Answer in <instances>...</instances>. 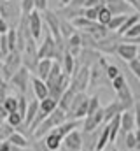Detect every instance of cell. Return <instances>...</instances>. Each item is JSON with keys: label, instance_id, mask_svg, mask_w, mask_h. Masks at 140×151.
Wrapping results in <instances>:
<instances>
[{"label": "cell", "instance_id": "6da1fadb", "mask_svg": "<svg viewBox=\"0 0 140 151\" xmlns=\"http://www.w3.org/2000/svg\"><path fill=\"white\" fill-rule=\"evenodd\" d=\"M69 119V114H67V111H63V109H56L54 113H51L42 123H40V127L37 128L34 132V139H40V137H46L51 130H54V128H58L60 125H63L65 121Z\"/></svg>", "mask_w": 140, "mask_h": 151}, {"label": "cell", "instance_id": "7a4b0ae2", "mask_svg": "<svg viewBox=\"0 0 140 151\" xmlns=\"http://www.w3.org/2000/svg\"><path fill=\"white\" fill-rule=\"evenodd\" d=\"M0 16L11 25V28H18L23 11H21V2L16 0H0Z\"/></svg>", "mask_w": 140, "mask_h": 151}, {"label": "cell", "instance_id": "3957f363", "mask_svg": "<svg viewBox=\"0 0 140 151\" xmlns=\"http://www.w3.org/2000/svg\"><path fill=\"white\" fill-rule=\"evenodd\" d=\"M2 62H4V65H2V74L0 76L9 83L12 79V76L23 67V56H21L19 51H11Z\"/></svg>", "mask_w": 140, "mask_h": 151}, {"label": "cell", "instance_id": "277c9868", "mask_svg": "<svg viewBox=\"0 0 140 151\" xmlns=\"http://www.w3.org/2000/svg\"><path fill=\"white\" fill-rule=\"evenodd\" d=\"M91 86V69L89 67H77L75 74L72 76L70 88L75 93H86V90Z\"/></svg>", "mask_w": 140, "mask_h": 151}, {"label": "cell", "instance_id": "5b68a950", "mask_svg": "<svg viewBox=\"0 0 140 151\" xmlns=\"http://www.w3.org/2000/svg\"><path fill=\"white\" fill-rule=\"evenodd\" d=\"M21 56H23V67H26L32 74H35L40 58H39V46H37V40L34 37L26 42V47L21 53Z\"/></svg>", "mask_w": 140, "mask_h": 151}, {"label": "cell", "instance_id": "8992f818", "mask_svg": "<svg viewBox=\"0 0 140 151\" xmlns=\"http://www.w3.org/2000/svg\"><path fill=\"white\" fill-rule=\"evenodd\" d=\"M88 106H89V97L86 93H77L72 100V106L69 109V119H84L88 116Z\"/></svg>", "mask_w": 140, "mask_h": 151}, {"label": "cell", "instance_id": "52a82bcc", "mask_svg": "<svg viewBox=\"0 0 140 151\" xmlns=\"http://www.w3.org/2000/svg\"><path fill=\"white\" fill-rule=\"evenodd\" d=\"M9 84L12 88H16L21 95H26L28 91V84H32V72L26 67H21L16 74L12 76V79L9 81Z\"/></svg>", "mask_w": 140, "mask_h": 151}, {"label": "cell", "instance_id": "ba28073f", "mask_svg": "<svg viewBox=\"0 0 140 151\" xmlns=\"http://www.w3.org/2000/svg\"><path fill=\"white\" fill-rule=\"evenodd\" d=\"M42 16H44V25L49 30V34L56 39V40H63L61 39V34H60V16H58V12L47 9Z\"/></svg>", "mask_w": 140, "mask_h": 151}, {"label": "cell", "instance_id": "9c48e42d", "mask_svg": "<svg viewBox=\"0 0 140 151\" xmlns=\"http://www.w3.org/2000/svg\"><path fill=\"white\" fill-rule=\"evenodd\" d=\"M105 125V113L104 107L100 111H96L95 114H89L82 119V132H95L100 130V127Z\"/></svg>", "mask_w": 140, "mask_h": 151}, {"label": "cell", "instance_id": "30bf717a", "mask_svg": "<svg viewBox=\"0 0 140 151\" xmlns=\"http://www.w3.org/2000/svg\"><path fill=\"white\" fill-rule=\"evenodd\" d=\"M105 5L112 12V16H128L130 12L133 14V11H135V7L131 4H128L126 0H107Z\"/></svg>", "mask_w": 140, "mask_h": 151}, {"label": "cell", "instance_id": "8fae6325", "mask_svg": "<svg viewBox=\"0 0 140 151\" xmlns=\"http://www.w3.org/2000/svg\"><path fill=\"white\" fill-rule=\"evenodd\" d=\"M116 55H117L123 62L130 63V62H133V60L139 58V47H137L135 44H131V42H121V44L117 46Z\"/></svg>", "mask_w": 140, "mask_h": 151}, {"label": "cell", "instance_id": "7c38bea8", "mask_svg": "<svg viewBox=\"0 0 140 151\" xmlns=\"http://www.w3.org/2000/svg\"><path fill=\"white\" fill-rule=\"evenodd\" d=\"M44 16L42 12L39 11H34L30 14V30H32V35H34L35 40H40L42 39V28H44Z\"/></svg>", "mask_w": 140, "mask_h": 151}, {"label": "cell", "instance_id": "4fadbf2b", "mask_svg": "<svg viewBox=\"0 0 140 151\" xmlns=\"http://www.w3.org/2000/svg\"><path fill=\"white\" fill-rule=\"evenodd\" d=\"M126 109H124V106L117 100V99H114L112 102H109L107 106L104 107V113H105V125L107 123H110L114 118H117V116H121V114L124 113Z\"/></svg>", "mask_w": 140, "mask_h": 151}, {"label": "cell", "instance_id": "5bb4252c", "mask_svg": "<svg viewBox=\"0 0 140 151\" xmlns=\"http://www.w3.org/2000/svg\"><path fill=\"white\" fill-rule=\"evenodd\" d=\"M82 144H84L82 132H79V130H74L72 134H69L65 137V141H63V148H67L70 151H82Z\"/></svg>", "mask_w": 140, "mask_h": 151}, {"label": "cell", "instance_id": "9a60e30c", "mask_svg": "<svg viewBox=\"0 0 140 151\" xmlns=\"http://www.w3.org/2000/svg\"><path fill=\"white\" fill-rule=\"evenodd\" d=\"M32 90H34L37 100H44V99L49 97V86H47V83L42 81L37 76H32Z\"/></svg>", "mask_w": 140, "mask_h": 151}, {"label": "cell", "instance_id": "2e32d148", "mask_svg": "<svg viewBox=\"0 0 140 151\" xmlns=\"http://www.w3.org/2000/svg\"><path fill=\"white\" fill-rule=\"evenodd\" d=\"M105 83H110V79L107 77V72L98 60V63H95L91 67V86H98V84H105Z\"/></svg>", "mask_w": 140, "mask_h": 151}, {"label": "cell", "instance_id": "e0dca14e", "mask_svg": "<svg viewBox=\"0 0 140 151\" xmlns=\"http://www.w3.org/2000/svg\"><path fill=\"white\" fill-rule=\"evenodd\" d=\"M137 130V121H135V113L124 111L121 114V135H126L130 132Z\"/></svg>", "mask_w": 140, "mask_h": 151}, {"label": "cell", "instance_id": "ac0fdd59", "mask_svg": "<svg viewBox=\"0 0 140 151\" xmlns=\"http://www.w3.org/2000/svg\"><path fill=\"white\" fill-rule=\"evenodd\" d=\"M63 137L58 134V130L54 128V130H51L46 137H44V142H46V146H47V150L49 151H58L61 150V146H63Z\"/></svg>", "mask_w": 140, "mask_h": 151}, {"label": "cell", "instance_id": "d6986e66", "mask_svg": "<svg viewBox=\"0 0 140 151\" xmlns=\"http://www.w3.org/2000/svg\"><path fill=\"white\" fill-rule=\"evenodd\" d=\"M53 60H49V58H42L40 62H39V67H37V72L35 76L37 77H40L42 81H47V77L51 74V70H53Z\"/></svg>", "mask_w": 140, "mask_h": 151}, {"label": "cell", "instance_id": "ffe728a7", "mask_svg": "<svg viewBox=\"0 0 140 151\" xmlns=\"http://www.w3.org/2000/svg\"><path fill=\"white\" fill-rule=\"evenodd\" d=\"M60 34H61V39L63 40H69L74 34H77V28L74 27V23L70 19L60 16Z\"/></svg>", "mask_w": 140, "mask_h": 151}, {"label": "cell", "instance_id": "44dd1931", "mask_svg": "<svg viewBox=\"0 0 140 151\" xmlns=\"http://www.w3.org/2000/svg\"><path fill=\"white\" fill-rule=\"evenodd\" d=\"M61 69H63V74L67 76H74L75 74V69H77V58L74 55H70L69 51L65 53L63 60H61Z\"/></svg>", "mask_w": 140, "mask_h": 151}, {"label": "cell", "instance_id": "7402d4cb", "mask_svg": "<svg viewBox=\"0 0 140 151\" xmlns=\"http://www.w3.org/2000/svg\"><path fill=\"white\" fill-rule=\"evenodd\" d=\"M100 63H102V67L105 69V72H107V77L110 79V83H112V81H114L117 76L123 74V72H121V69H119L117 65H114V63H109L105 56H100Z\"/></svg>", "mask_w": 140, "mask_h": 151}, {"label": "cell", "instance_id": "603a6c76", "mask_svg": "<svg viewBox=\"0 0 140 151\" xmlns=\"http://www.w3.org/2000/svg\"><path fill=\"white\" fill-rule=\"evenodd\" d=\"M9 142H11V144H14V146H18L19 150H28V148L32 146V142H28L26 135H25V134H21V132H18V130L11 135Z\"/></svg>", "mask_w": 140, "mask_h": 151}, {"label": "cell", "instance_id": "cb8c5ba5", "mask_svg": "<svg viewBox=\"0 0 140 151\" xmlns=\"http://www.w3.org/2000/svg\"><path fill=\"white\" fill-rule=\"evenodd\" d=\"M60 107V102L53 97H47L44 100H40V113H44L46 116H49L51 113H54L56 109Z\"/></svg>", "mask_w": 140, "mask_h": 151}, {"label": "cell", "instance_id": "d4e9b609", "mask_svg": "<svg viewBox=\"0 0 140 151\" xmlns=\"http://www.w3.org/2000/svg\"><path fill=\"white\" fill-rule=\"evenodd\" d=\"M121 142H123V150H126V151H135L137 150V144H139L135 132H130L126 135H121Z\"/></svg>", "mask_w": 140, "mask_h": 151}, {"label": "cell", "instance_id": "484cf974", "mask_svg": "<svg viewBox=\"0 0 140 151\" xmlns=\"http://www.w3.org/2000/svg\"><path fill=\"white\" fill-rule=\"evenodd\" d=\"M137 23H140V14H137V12L130 14V16H128V19L124 21V25L117 30V35H121V37H123V35H124V34H126L133 25H137Z\"/></svg>", "mask_w": 140, "mask_h": 151}, {"label": "cell", "instance_id": "4316f807", "mask_svg": "<svg viewBox=\"0 0 140 151\" xmlns=\"http://www.w3.org/2000/svg\"><path fill=\"white\" fill-rule=\"evenodd\" d=\"M107 144H110V128H109V125H104L102 127V132H100V139H98L96 151H104Z\"/></svg>", "mask_w": 140, "mask_h": 151}, {"label": "cell", "instance_id": "83f0119b", "mask_svg": "<svg viewBox=\"0 0 140 151\" xmlns=\"http://www.w3.org/2000/svg\"><path fill=\"white\" fill-rule=\"evenodd\" d=\"M77 93L72 90V88H69L65 93H63V97H61V100H60V109H63V111H67L69 113L70 106H72V100H74V97H75Z\"/></svg>", "mask_w": 140, "mask_h": 151}, {"label": "cell", "instance_id": "f1b7e54d", "mask_svg": "<svg viewBox=\"0 0 140 151\" xmlns=\"http://www.w3.org/2000/svg\"><path fill=\"white\" fill-rule=\"evenodd\" d=\"M128 16H130V14H128ZM128 16H114V18H112V21L107 25V28H109L110 32L117 34V30H119V28L124 25V21L128 19Z\"/></svg>", "mask_w": 140, "mask_h": 151}, {"label": "cell", "instance_id": "f546056e", "mask_svg": "<svg viewBox=\"0 0 140 151\" xmlns=\"http://www.w3.org/2000/svg\"><path fill=\"white\" fill-rule=\"evenodd\" d=\"M16 132V128H12L7 121H4L2 125H0V142H5V141H9L11 139V135Z\"/></svg>", "mask_w": 140, "mask_h": 151}, {"label": "cell", "instance_id": "4dcf8cb0", "mask_svg": "<svg viewBox=\"0 0 140 151\" xmlns=\"http://www.w3.org/2000/svg\"><path fill=\"white\" fill-rule=\"evenodd\" d=\"M139 37H140V23L133 25V27H131V28H130V30H128L124 35H123L124 42H131V44H133V42H135Z\"/></svg>", "mask_w": 140, "mask_h": 151}, {"label": "cell", "instance_id": "1f68e13d", "mask_svg": "<svg viewBox=\"0 0 140 151\" xmlns=\"http://www.w3.org/2000/svg\"><path fill=\"white\" fill-rule=\"evenodd\" d=\"M112 12L107 9V5H104V7H100V12H98V23L100 25H104V27H107L110 21H112Z\"/></svg>", "mask_w": 140, "mask_h": 151}, {"label": "cell", "instance_id": "d6a6232c", "mask_svg": "<svg viewBox=\"0 0 140 151\" xmlns=\"http://www.w3.org/2000/svg\"><path fill=\"white\" fill-rule=\"evenodd\" d=\"M5 121H7V123H9V125L12 127V128H16V130H18V128H19V127H21V125L25 123L23 116L18 113V111H16V113H11V114H9V118H7Z\"/></svg>", "mask_w": 140, "mask_h": 151}, {"label": "cell", "instance_id": "836d02e7", "mask_svg": "<svg viewBox=\"0 0 140 151\" xmlns=\"http://www.w3.org/2000/svg\"><path fill=\"white\" fill-rule=\"evenodd\" d=\"M102 106H100V97L98 95H91L89 97V106H88V116L89 114H95L96 111H100Z\"/></svg>", "mask_w": 140, "mask_h": 151}, {"label": "cell", "instance_id": "e575fe53", "mask_svg": "<svg viewBox=\"0 0 140 151\" xmlns=\"http://www.w3.org/2000/svg\"><path fill=\"white\" fill-rule=\"evenodd\" d=\"M7 40H9L11 51H18V28H11L7 32Z\"/></svg>", "mask_w": 140, "mask_h": 151}, {"label": "cell", "instance_id": "d590c367", "mask_svg": "<svg viewBox=\"0 0 140 151\" xmlns=\"http://www.w3.org/2000/svg\"><path fill=\"white\" fill-rule=\"evenodd\" d=\"M126 84H128V81H126V76H124V74L117 76V77H116V79H114V81L110 83V86H112V90H114L116 93H117L119 90H123V88H124Z\"/></svg>", "mask_w": 140, "mask_h": 151}, {"label": "cell", "instance_id": "8d00e7d4", "mask_svg": "<svg viewBox=\"0 0 140 151\" xmlns=\"http://www.w3.org/2000/svg\"><path fill=\"white\" fill-rule=\"evenodd\" d=\"M9 88H11V84L0 76V104H4L5 102V99L9 97Z\"/></svg>", "mask_w": 140, "mask_h": 151}, {"label": "cell", "instance_id": "74e56055", "mask_svg": "<svg viewBox=\"0 0 140 151\" xmlns=\"http://www.w3.org/2000/svg\"><path fill=\"white\" fill-rule=\"evenodd\" d=\"M98 12H100V7H86L84 12H82V16L88 18V19H91V21H98Z\"/></svg>", "mask_w": 140, "mask_h": 151}, {"label": "cell", "instance_id": "f35d334b", "mask_svg": "<svg viewBox=\"0 0 140 151\" xmlns=\"http://www.w3.org/2000/svg\"><path fill=\"white\" fill-rule=\"evenodd\" d=\"M4 106H5V109H7L9 113H16V111H18V97H14V95H9V97L5 99Z\"/></svg>", "mask_w": 140, "mask_h": 151}, {"label": "cell", "instance_id": "ab89813d", "mask_svg": "<svg viewBox=\"0 0 140 151\" xmlns=\"http://www.w3.org/2000/svg\"><path fill=\"white\" fill-rule=\"evenodd\" d=\"M21 11L23 14H32L35 11V0H21Z\"/></svg>", "mask_w": 140, "mask_h": 151}, {"label": "cell", "instance_id": "60d3db41", "mask_svg": "<svg viewBox=\"0 0 140 151\" xmlns=\"http://www.w3.org/2000/svg\"><path fill=\"white\" fill-rule=\"evenodd\" d=\"M128 69H130V72H131V74L140 81V60H139V58H137V60H133V62H130V63H128Z\"/></svg>", "mask_w": 140, "mask_h": 151}, {"label": "cell", "instance_id": "b9f144b4", "mask_svg": "<svg viewBox=\"0 0 140 151\" xmlns=\"http://www.w3.org/2000/svg\"><path fill=\"white\" fill-rule=\"evenodd\" d=\"M0 49H2V55L4 58L11 53V47H9V40H7V34L5 35H0Z\"/></svg>", "mask_w": 140, "mask_h": 151}, {"label": "cell", "instance_id": "7bdbcfd3", "mask_svg": "<svg viewBox=\"0 0 140 151\" xmlns=\"http://www.w3.org/2000/svg\"><path fill=\"white\" fill-rule=\"evenodd\" d=\"M35 11L44 14L47 11V0H35Z\"/></svg>", "mask_w": 140, "mask_h": 151}, {"label": "cell", "instance_id": "ee69618b", "mask_svg": "<svg viewBox=\"0 0 140 151\" xmlns=\"http://www.w3.org/2000/svg\"><path fill=\"white\" fill-rule=\"evenodd\" d=\"M9 30H11V25H9V23L0 16V35H5Z\"/></svg>", "mask_w": 140, "mask_h": 151}, {"label": "cell", "instance_id": "f6af8a7d", "mask_svg": "<svg viewBox=\"0 0 140 151\" xmlns=\"http://www.w3.org/2000/svg\"><path fill=\"white\" fill-rule=\"evenodd\" d=\"M9 114H11V113L5 109V106H4V104H0V121H2V123L9 118Z\"/></svg>", "mask_w": 140, "mask_h": 151}, {"label": "cell", "instance_id": "bcb514c9", "mask_svg": "<svg viewBox=\"0 0 140 151\" xmlns=\"http://www.w3.org/2000/svg\"><path fill=\"white\" fill-rule=\"evenodd\" d=\"M11 142L9 141H5V142H0V151H11Z\"/></svg>", "mask_w": 140, "mask_h": 151}, {"label": "cell", "instance_id": "7dc6e473", "mask_svg": "<svg viewBox=\"0 0 140 151\" xmlns=\"http://www.w3.org/2000/svg\"><path fill=\"white\" fill-rule=\"evenodd\" d=\"M58 2H60L61 7H69L70 4H72V0H58Z\"/></svg>", "mask_w": 140, "mask_h": 151}, {"label": "cell", "instance_id": "c3c4849f", "mask_svg": "<svg viewBox=\"0 0 140 151\" xmlns=\"http://www.w3.org/2000/svg\"><path fill=\"white\" fill-rule=\"evenodd\" d=\"M110 151H119V148H117V146H112V144H110Z\"/></svg>", "mask_w": 140, "mask_h": 151}, {"label": "cell", "instance_id": "681fc988", "mask_svg": "<svg viewBox=\"0 0 140 151\" xmlns=\"http://www.w3.org/2000/svg\"><path fill=\"white\" fill-rule=\"evenodd\" d=\"M0 60H4V55H2V49H0Z\"/></svg>", "mask_w": 140, "mask_h": 151}, {"label": "cell", "instance_id": "f907efd6", "mask_svg": "<svg viewBox=\"0 0 140 151\" xmlns=\"http://www.w3.org/2000/svg\"><path fill=\"white\" fill-rule=\"evenodd\" d=\"M135 151H140V142L137 144V150H135Z\"/></svg>", "mask_w": 140, "mask_h": 151}, {"label": "cell", "instance_id": "816d5d0a", "mask_svg": "<svg viewBox=\"0 0 140 151\" xmlns=\"http://www.w3.org/2000/svg\"><path fill=\"white\" fill-rule=\"evenodd\" d=\"M137 42H140V37H139V39H137V40H135V42H133V44H137Z\"/></svg>", "mask_w": 140, "mask_h": 151}, {"label": "cell", "instance_id": "f5cc1de1", "mask_svg": "<svg viewBox=\"0 0 140 151\" xmlns=\"http://www.w3.org/2000/svg\"><path fill=\"white\" fill-rule=\"evenodd\" d=\"M21 151H32V148H28V150H21Z\"/></svg>", "mask_w": 140, "mask_h": 151}, {"label": "cell", "instance_id": "db71d44e", "mask_svg": "<svg viewBox=\"0 0 140 151\" xmlns=\"http://www.w3.org/2000/svg\"><path fill=\"white\" fill-rule=\"evenodd\" d=\"M0 125H2V121H0Z\"/></svg>", "mask_w": 140, "mask_h": 151}]
</instances>
